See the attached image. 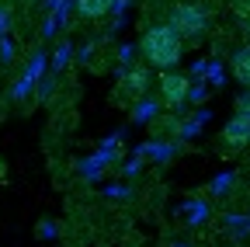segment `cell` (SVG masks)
Segmentation results:
<instances>
[{
    "label": "cell",
    "instance_id": "cell-3",
    "mask_svg": "<svg viewBox=\"0 0 250 247\" xmlns=\"http://www.w3.org/2000/svg\"><path fill=\"white\" fill-rule=\"evenodd\" d=\"M188 94H191V84H188L184 73H177V70H164V73H160V98H164L167 108L184 105Z\"/></svg>",
    "mask_w": 250,
    "mask_h": 247
},
{
    "label": "cell",
    "instance_id": "cell-9",
    "mask_svg": "<svg viewBox=\"0 0 250 247\" xmlns=\"http://www.w3.org/2000/svg\"><path fill=\"white\" fill-rule=\"evenodd\" d=\"M233 14H236V21H243V18H250V0H233Z\"/></svg>",
    "mask_w": 250,
    "mask_h": 247
},
{
    "label": "cell",
    "instance_id": "cell-2",
    "mask_svg": "<svg viewBox=\"0 0 250 247\" xmlns=\"http://www.w3.org/2000/svg\"><path fill=\"white\" fill-rule=\"evenodd\" d=\"M170 24H174V32L181 39H198L208 28V11L198 4V0H181V4H174V11H170Z\"/></svg>",
    "mask_w": 250,
    "mask_h": 247
},
{
    "label": "cell",
    "instance_id": "cell-7",
    "mask_svg": "<svg viewBox=\"0 0 250 247\" xmlns=\"http://www.w3.org/2000/svg\"><path fill=\"white\" fill-rule=\"evenodd\" d=\"M129 84H132L136 94H143V90L149 87V73H146V70H132V73H129Z\"/></svg>",
    "mask_w": 250,
    "mask_h": 247
},
{
    "label": "cell",
    "instance_id": "cell-1",
    "mask_svg": "<svg viewBox=\"0 0 250 247\" xmlns=\"http://www.w3.org/2000/svg\"><path fill=\"white\" fill-rule=\"evenodd\" d=\"M139 52L149 67L156 70H174L184 56V39L174 32L170 21H160V24H149L143 39H139Z\"/></svg>",
    "mask_w": 250,
    "mask_h": 247
},
{
    "label": "cell",
    "instance_id": "cell-8",
    "mask_svg": "<svg viewBox=\"0 0 250 247\" xmlns=\"http://www.w3.org/2000/svg\"><path fill=\"white\" fill-rule=\"evenodd\" d=\"M236 115L250 122V90H247V94H240V98H236Z\"/></svg>",
    "mask_w": 250,
    "mask_h": 247
},
{
    "label": "cell",
    "instance_id": "cell-6",
    "mask_svg": "<svg viewBox=\"0 0 250 247\" xmlns=\"http://www.w3.org/2000/svg\"><path fill=\"white\" fill-rule=\"evenodd\" d=\"M115 4L118 0H77V14L87 21H98V18H108Z\"/></svg>",
    "mask_w": 250,
    "mask_h": 247
},
{
    "label": "cell",
    "instance_id": "cell-5",
    "mask_svg": "<svg viewBox=\"0 0 250 247\" xmlns=\"http://www.w3.org/2000/svg\"><path fill=\"white\" fill-rule=\"evenodd\" d=\"M223 143L226 146H247L250 143V122L240 118V115H233L226 122V129H223Z\"/></svg>",
    "mask_w": 250,
    "mask_h": 247
},
{
    "label": "cell",
    "instance_id": "cell-4",
    "mask_svg": "<svg viewBox=\"0 0 250 247\" xmlns=\"http://www.w3.org/2000/svg\"><path fill=\"white\" fill-rule=\"evenodd\" d=\"M229 73H233V80H236L240 87L250 90V42L240 45V49L233 52V59H229Z\"/></svg>",
    "mask_w": 250,
    "mask_h": 247
},
{
    "label": "cell",
    "instance_id": "cell-10",
    "mask_svg": "<svg viewBox=\"0 0 250 247\" xmlns=\"http://www.w3.org/2000/svg\"><path fill=\"white\" fill-rule=\"evenodd\" d=\"M240 32H243V35L250 39V18H243V21H240Z\"/></svg>",
    "mask_w": 250,
    "mask_h": 247
}]
</instances>
